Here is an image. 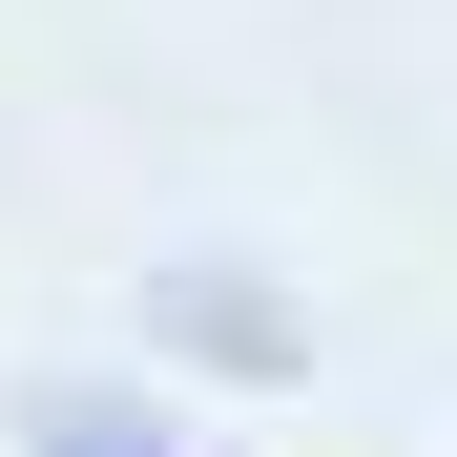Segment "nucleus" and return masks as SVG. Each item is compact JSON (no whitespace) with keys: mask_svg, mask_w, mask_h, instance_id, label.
I'll return each instance as SVG.
<instances>
[{"mask_svg":"<svg viewBox=\"0 0 457 457\" xmlns=\"http://www.w3.org/2000/svg\"><path fill=\"white\" fill-rule=\"evenodd\" d=\"M42 457H187V436H145L125 395H62V416H42Z\"/></svg>","mask_w":457,"mask_h":457,"instance_id":"1","label":"nucleus"}]
</instances>
